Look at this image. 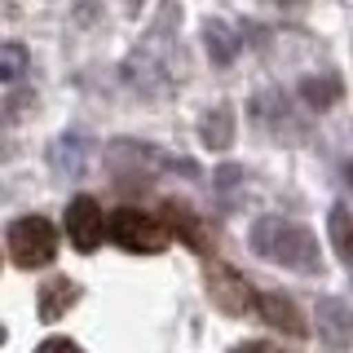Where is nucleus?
Wrapping results in <instances>:
<instances>
[{
    "label": "nucleus",
    "mask_w": 353,
    "mask_h": 353,
    "mask_svg": "<svg viewBox=\"0 0 353 353\" xmlns=\"http://www.w3.org/2000/svg\"><path fill=\"white\" fill-rule=\"evenodd\" d=\"M252 248H256L261 261L283 265V270L296 274H318L323 270V248H318L314 230L301 225L292 216H256L252 221Z\"/></svg>",
    "instance_id": "1"
},
{
    "label": "nucleus",
    "mask_w": 353,
    "mask_h": 353,
    "mask_svg": "<svg viewBox=\"0 0 353 353\" xmlns=\"http://www.w3.org/2000/svg\"><path fill=\"white\" fill-rule=\"evenodd\" d=\"M106 239L115 243V248L132 252V256H159L172 243L163 216L146 212V208H115V212L106 216Z\"/></svg>",
    "instance_id": "2"
},
{
    "label": "nucleus",
    "mask_w": 353,
    "mask_h": 353,
    "mask_svg": "<svg viewBox=\"0 0 353 353\" xmlns=\"http://www.w3.org/2000/svg\"><path fill=\"white\" fill-rule=\"evenodd\" d=\"M9 256L18 270H44L58 256V230L44 216H22L9 225Z\"/></svg>",
    "instance_id": "3"
},
{
    "label": "nucleus",
    "mask_w": 353,
    "mask_h": 353,
    "mask_svg": "<svg viewBox=\"0 0 353 353\" xmlns=\"http://www.w3.org/2000/svg\"><path fill=\"white\" fill-rule=\"evenodd\" d=\"M252 119H256L261 132H270L274 141H283V146H301V141H309V124L296 115V106L287 102V93H279V88L252 97Z\"/></svg>",
    "instance_id": "4"
},
{
    "label": "nucleus",
    "mask_w": 353,
    "mask_h": 353,
    "mask_svg": "<svg viewBox=\"0 0 353 353\" xmlns=\"http://www.w3.org/2000/svg\"><path fill=\"white\" fill-rule=\"evenodd\" d=\"M203 287H208V301L230 318H248L252 305H256V287L243 279L239 270H230V265H221V261H212L203 270Z\"/></svg>",
    "instance_id": "5"
},
{
    "label": "nucleus",
    "mask_w": 353,
    "mask_h": 353,
    "mask_svg": "<svg viewBox=\"0 0 353 353\" xmlns=\"http://www.w3.org/2000/svg\"><path fill=\"white\" fill-rule=\"evenodd\" d=\"M159 216H163V225H168V234L181 239L194 256H212V252H216L212 225H208V221L199 216L190 203H181V199H163V203H159Z\"/></svg>",
    "instance_id": "6"
},
{
    "label": "nucleus",
    "mask_w": 353,
    "mask_h": 353,
    "mask_svg": "<svg viewBox=\"0 0 353 353\" xmlns=\"http://www.w3.org/2000/svg\"><path fill=\"white\" fill-rule=\"evenodd\" d=\"M66 239H71V248L84 252V256H93L97 243L106 239V212L93 194H75L71 203H66Z\"/></svg>",
    "instance_id": "7"
},
{
    "label": "nucleus",
    "mask_w": 353,
    "mask_h": 353,
    "mask_svg": "<svg viewBox=\"0 0 353 353\" xmlns=\"http://www.w3.org/2000/svg\"><path fill=\"white\" fill-rule=\"evenodd\" d=\"M252 318L270 323L274 331H283V336H292V340H305V336H309V323H305L301 305H296L292 296H283V292H256Z\"/></svg>",
    "instance_id": "8"
},
{
    "label": "nucleus",
    "mask_w": 353,
    "mask_h": 353,
    "mask_svg": "<svg viewBox=\"0 0 353 353\" xmlns=\"http://www.w3.org/2000/svg\"><path fill=\"white\" fill-rule=\"evenodd\" d=\"M314 318H318V340L331 353H345L353 345V305H345L340 296H323L314 305Z\"/></svg>",
    "instance_id": "9"
},
{
    "label": "nucleus",
    "mask_w": 353,
    "mask_h": 353,
    "mask_svg": "<svg viewBox=\"0 0 353 353\" xmlns=\"http://www.w3.org/2000/svg\"><path fill=\"white\" fill-rule=\"evenodd\" d=\"M75 301H80V287H75L71 279H53V283H44L40 287V323H58V318L71 309Z\"/></svg>",
    "instance_id": "10"
},
{
    "label": "nucleus",
    "mask_w": 353,
    "mask_h": 353,
    "mask_svg": "<svg viewBox=\"0 0 353 353\" xmlns=\"http://www.w3.org/2000/svg\"><path fill=\"white\" fill-rule=\"evenodd\" d=\"M199 137H203L208 150H225L234 141V106H212L203 119H199Z\"/></svg>",
    "instance_id": "11"
},
{
    "label": "nucleus",
    "mask_w": 353,
    "mask_h": 353,
    "mask_svg": "<svg viewBox=\"0 0 353 353\" xmlns=\"http://www.w3.org/2000/svg\"><path fill=\"white\" fill-rule=\"evenodd\" d=\"M327 234H331V248H336L340 265L353 270V208L349 203H336L327 212Z\"/></svg>",
    "instance_id": "12"
},
{
    "label": "nucleus",
    "mask_w": 353,
    "mask_h": 353,
    "mask_svg": "<svg viewBox=\"0 0 353 353\" xmlns=\"http://www.w3.org/2000/svg\"><path fill=\"white\" fill-rule=\"evenodd\" d=\"M340 80L336 75H309V80H301V102L309 106V110H331L340 102Z\"/></svg>",
    "instance_id": "13"
},
{
    "label": "nucleus",
    "mask_w": 353,
    "mask_h": 353,
    "mask_svg": "<svg viewBox=\"0 0 353 353\" xmlns=\"http://www.w3.org/2000/svg\"><path fill=\"white\" fill-rule=\"evenodd\" d=\"M203 40H208V53H212V62H216V66L234 62V53H239V36L225 27V22H208V27H203Z\"/></svg>",
    "instance_id": "14"
},
{
    "label": "nucleus",
    "mask_w": 353,
    "mask_h": 353,
    "mask_svg": "<svg viewBox=\"0 0 353 353\" xmlns=\"http://www.w3.org/2000/svg\"><path fill=\"white\" fill-rule=\"evenodd\" d=\"M84 154H88L84 137H62L58 146H53V168L66 172V176H80L84 172Z\"/></svg>",
    "instance_id": "15"
},
{
    "label": "nucleus",
    "mask_w": 353,
    "mask_h": 353,
    "mask_svg": "<svg viewBox=\"0 0 353 353\" xmlns=\"http://www.w3.org/2000/svg\"><path fill=\"white\" fill-rule=\"evenodd\" d=\"M31 71V53L22 44H0V84H14Z\"/></svg>",
    "instance_id": "16"
},
{
    "label": "nucleus",
    "mask_w": 353,
    "mask_h": 353,
    "mask_svg": "<svg viewBox=\"0 0 353 353\" xmlns=\"http://www.w3.org/2000/svg\"><path fill=\"white\" fill-rule=\"evenodd\" d=\"M230 353H287L283 345H270V340H243V345H234Z\"/></svg>",
    "instance_id": "17"
},
{
    "label": "nucleus",
    "mask_w": 353,
    "mask_h": 353,
    "mask_svg": "<svg viewBox=\"0 0 353 353\" xmlns=\"http://www.w3.org/2000/svg\"><path fill=\"white\" fill-rule=\"evenodd\" d=\"M36 353H84L75 340H62V336H53V340H44V345L36 349Z\"/></svg>",
    "instance_id": "18"
},
{
    "label": "nucleus",
    "mask_w": 353,
    "mask_h": 353,
    "mask_svg": "<svg viewBox=\"0 0 353 353\" xmlns=\"http://www.w3.org/2000/svg\"><path fill=\"white\" fill-rule=\"evenodd\" d=\"M239 176H243L239 168H221V172H216V185H221V190H230V185H234Z\"/></svg>",
    "instance_id": "19"
},
{
    "label": "nucleus",
    "mask_w": 353,
    "mask_h": 353,
    "mask_svg": "<svg viewBox=\"0 0 353 353\" xmlns=\"http://www.w3.org/2000/svg\"><path fill=\"white\" fill-rule=\"evenodd\" d=\"M270 5H279V9H305V0H270Z\"/></svg>",
    "instance_id": "20"
},
{
    "label": "nucleus",
    "mask_w": 353,
    "mask_h": 353,
    "mask_svg": "<svg viewBox=\"0 0 353 353\" xmlns=\"http://www.w3.org/2000/svg\"><path fill=\"white\" fill-rule=\"evenodd\" d=\"M345 185H349V190H353V159L345 163Z\"/></svg>",
    "instance_id": "21"
}]
</instances>
